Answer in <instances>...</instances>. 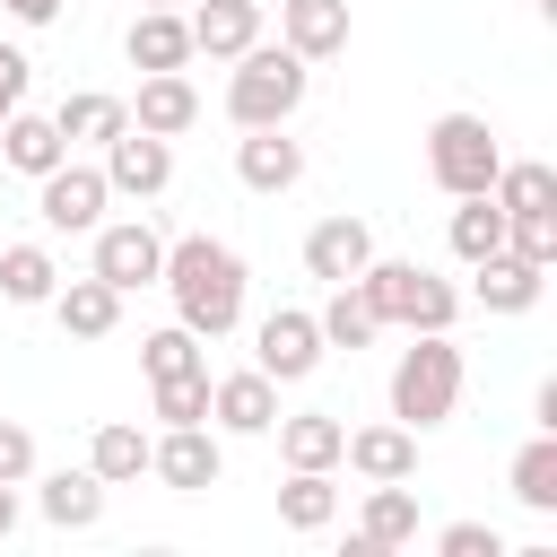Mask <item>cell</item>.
Instances as JSON below:
<instances>
[{
	"mask_svg": "<svg viewBox=\"0 0 557 557\" xmlns=\"http://www.w3.org/2000/svg\"><path fill=\"white\" fill-rule=\"evenodd\" d=\"M157 287L174 296V322L200 331V339H226L244 322V252L218 244V235H174Z\"/></svg>",
	"mask_w": 557,
	"mask_h": 557,
	"instance_id": "6da1fadb",
	"label": "cell"
},
{
	"mask_svg": "<svg viewBox=\"0 0 557 557\" xmlns=\"http://www.w3.org/2000/svg\"><path fill=\"white\" fill-rule=\"evenodd\" d=\"M357 287H366V305H374L383 331H392V322H400V331H453V313H461L453 278H435L426 261H366Z\"/></svg>",
	"mask_w": 557,
	"mask_h": 557,
	"instance_id": "7a4b0ae2",
	"label": "cell"
},
{
	"mask_svg": "<svg viewBox=\"0 0 557 557\" xmlns=\"http://www.w3.org/2000/svg\"><path fill=\"white\" fill-rule=\"evenodd\" d=\"M453 409H461V348L444 331H418V348H400V366H392V418L426 435Z\"/></svg>",
	"mask_w": 557,
	"mask_h": 557,
	"instance_id": "3957f363",
	"label": "cell"
},
{
	"mask_svg": "<svg viewBox=\"0 0 557 557\" xmlns=\"http://www.w3.org/2000/svg\"><path fill=\"white\" fill-rule=\"evenodd\" d=\"M305 87H313V61H296L287 44H252V52H235L226 113H235L244 131H261V122H287V113L305 104Z\"/></svg>",
	"mask_w": 557,
	"mask_h": 557,
	"instance_id": "277c9868",
	"label": "cell"
},
{
	"mask_svg": "<svg viewBox=\"0 0 557 557\" xmlns=\"http://www.w3.org/2000/svg\"><path fill=\"white\" fill-rule=\"evenodd\" d=\"M496 165H505V148H496V131H487L479 113H435V131H426V174H435L453 200L487 191Z\"/></svg>",
	"mask_w": 557,
	"mask_h": 557,
	"instance_id": "5b68a950",
	"label": "cell"
},
{
	"mask_svg": "<svg viewBox=\"0 0 557 557\" xmlns=\"http://www.w3.org/2000/svg\"><path fill=\"white\" fill-rule=\"evenodd\" d=\"M104 200H113V183H104V165H52V174H35V218L52 226V235H96L104 226Z\"/></svg>",
	"mask_w": 557,
	"mask_h": 557,
	"instance_id": "8992f818",
	"label": "cell"
},
{
	"mask_svg": "<svg viewBox=\"0 0 557 557\" xmlns=\"http://www.w3.org/2000/svg\"><path fill=\"white\" fill-rule=\"evenodd\" d=\"M157 270H165V235L148 226V218H113V226H96V278L104 287H157Z\"/></svg>",
	"mask_w": 557,
	"mask_h": 557,
	"instance_id": "52a82bcc",
	"label": "cell"
},
{
	"mask_svg": "<svg viewBox=\"0 0 557 557\" xmlns=\"http://www.w3.org/2000/svg\"><path fill=\"white\" fill-rule=\"evenodd\" d=\"M104 183H113V191H131V200H157V191L174 183V139H157V131H139V122H122V131L104 139Z\"/></svg>",
	"mask_w": 557,
	"mask_h": 557,
	"instance_id": "ba28073f",
	"label": "cell"
},
{
	"mask_svg": "<svg viewBox=\"0 0 557 557\" xmlns=\"http://www.w3.org/2000/svg\"><path fill=\"white\" fill-rule=\"evenodd\" d=\"M252 366H261L270 383H305V374L322 366V322L296 313V305H278V313L252 331Z\"/></svg>",
	"mask_w": 557,
	"mask_h": 557,
	"instance_id": "9c48e42d",
	"label": "cell"
},
{
	"mask_svg": "<svg viewBox=\"0 0 557 557\" xmlns=\"http://www.w3.org/2000/svg\"><path fill=\"white\" fill-rule=\"evenodd\" d=\"M148 470H157L165 487H183V496H200V487H218V470H226V453H218V435H209V426H165V435L148 444Z\"/></svg>",
	"mask_w": 557,
	"mask_h": 557,
	"instance_id": "30bf717a",
	"label": "cell"
},
{
	"mask_svg": "<svg viewBox=\"0 0 557 557\" xmlns=\"http://www.w3.org/2000/svg\"><path fill=\"white\" fill-rule=\"evenodd\" d=\"M418 540V496L409 479H366V522L348 540V557H383V548H409Z\"/></svg>",
	"mask_w": 557,
	"mask_h": 557,
	"instance_id": "8fae6325",
	"label": "cell"
},
{
	"mask_svg": "<svg viewBox=\"0 0 557 557\" xmlns=\"http://www.w3.org/2000/svg\"><path fill=\"white\" fill-rule=\"evenodd\" d=\"M209 418H218L226 435H270V426H278V383H270L261 366L218 374V383H209Z\"/></svg>",
	"mask_w": 557,
	"mask_h": 557,
	"instance_id": "7c38bea8",
	"label": "cell"
},
{
	"mask_svg": "<svg viewBox=\"0 0 557 557\" xmlns=\"http://www.w3.org/2000/svg\"><path fill=\"white\" fill-rule=\"evenodd\" d=\"M235 174H244V191H296L305 183V148L287 139V122H261L235 148Z\"/></svg>",
	"mask_w": 557,
	"mask_h": 557,
	"instance_id": "4fadbf2b",
	"label": "cell"
},
{
	"mask_svg": "<svg viewBox=\"0 0 557 557\" xmlns=\"http://www.w3.org/2000/svg\"><path fill=\"white\" fill-rule=\"evenodd\" d=\"M278 44H287L296 61L348 52V0H278Z\"/></svg>",
	"mask_w": 557,
	"mask_h": 557,
	"instance_id": "5bb4252c",
	"label": "cell"
},
{
	"mask_svg": "<svg viewBox=\"0 0 557 557\" xmlns=\"http://www.w3.org/2000/svg\"><path fill=\"white\" fill-rule=\"evenodd\" d=\"M366 261H374V235H366V218H348V209H339V218H322V226L305 235V270H313V278H331V287H339V278H357Z\"/></svg>",
	"mask_w": 557,
	"mask_h": 557,
	"instance_id": "9a60e30c",
	"label": "cell"
},
{
	"mask_svg": "<svg viewBox=\"0 0 557 557\" xmlns=\"http://www.w3.org/2000/svg\"><path fill=\"white\" fill-rule=\"evenodd\" d=\"M339 461L357 470V479H418V426H357L348 444H339Z\"/></svg>",
	"mask_w": 557,
	"mask_h": 557,
	"instance_id": "2e32d148",
	"label": "cell"
},
{
	"mask_svg": "<svg viewBox=\"0 0 557 557\" xmlns=\"http://www.w3.org/2000/svg\"><path fill=\"white\" fill-rule=\"evenodd\" d=\"M252 44H261V0H200V9H191V52L235 61V52H252Z\"/></svg>",
	"mask_w": 557,
	"mask_h": 557,
	"instance_id": "e0dca14e",
	"label": "cell"
},
{
	"mask_svg": "<svg viewBox=\"0 0 557 557\" xmlns=\"http://www.w3.org/2000/svg\"><path fill=\"white\" fill-rule=\"evenodd\" d=\"M122 52H131V70H183L191 61V17L183 9H139Z\"/></svg>",
	"mask_w": 557,
	"mask_h": 557,
	"instance_id": "ac0fdd59",
	"label": "cell"
},
{
	"mask_svg": "<svg viewBox=\"0 0 557 557\" xmlns=\"http://www.w3.org/2000/svg\"><path fill=\"white\" fill-rule=\"evenodd\" d=\"M131 122H139V131H157V139H183V131L200 122V96H191V78H183V70H148V78H139V104H131Z\"/></svg>",
	"mask_w": 557,
	"mask_h": 557,
	"instance_id": "d6986e66",
	"label": "cell"
},
{
	"mask_svg": "<svg viewBox=\"0 0 557 557\" xmlns=\"http://www.w3.org/2000/svg\"><path fill=\"white\" fill-rule=\"evenodd\" d=\"M470 270H479V305H487V313H531L540 287H548V270L522 261V252H487V261H470Z\"/></svg>",
	"mask_w": 557,
	"mask_h": 557,
	"instance_id": "ffe728a7",
	"label": "cell"
},
{
	"mask_svg": "<svg viewBox=\"0 0 557 557\" xmlns=\"http://www.w3.org/2000/svg\"><path fill=\"white\" fill-rule=\"evenodd\" d=\"M52 313H61V331H70V339H104V331L122 322V287H104V278L87 270V278L52 287Z\"/></svg>",
	"mask_w": 557,
	"mask_h": 557,
	"instance_id": "44dd1931",
	"label": "cell"
},
{
	"mask_svg": "<svg viewBox=\"0 0 557 557\" xmlns=\"http://www.w3.org/2000/svg\"><path fill=\"white\" fill-rule=\"evenodd\" d=\"M0 157H9L17 174H52V165L70 157V139L52 131V113H26V104H17V113L0 122Z\"/></svg>",
	"mask_w": 557,
	"mask_h": 557,
	"instance_id": "7402d4cb",
	"label": "cell"
},
{
	"mask_svg": "<svg viewBox=\"0 0 557 557\" xmlns=\"http://www.w3.org/2000/svg\"><path fill=\"white\" fill-rule=\"evenodd\" d=\"M339 444H348V426H339L331 409L278 418V453H287V470H331V461H339Z\"/></svg>",
	"mask_w": 557,
	"mask_h": 557,
	"instance_id": "603a6c76",
	"label": "cell"
},
{
	"mask_svg": "<svg viewBox=\"0 0 557 557\" xmlns=\"http://www.w3.org/2000/svg\"><path fill=\"white\" fill-rule=\"evenodd\" d=\"M44 522L96 531V522H104V479H96V470H52V479H44Z\"/></svg>",
	"mask_w": 557,
	"mask_h": 557,
	"instance_id": "cb8c5ba5",
	"label": "cell"
},
{
	"mask_svg": "<svg viewBox=\"0 0 557 557\" xmlns=\"http://www.w3.org/2000/svg\"><path fill=\"white\" fill-rule=\"evenodd\" d=\"M313 322H322V348H366V339H383V322H374V305H366V287H357V278H339V287H331V305H322Z\"/></svg>",
	"mask_w": 557,
	"mask_h": 557,
	"instance_id": "d4e9b609",
	"label": "cell"
},
{
	"mask_svg": "<svg viewBox=\"0 0 557 557\" xmlns=\"http://www.w3.org/2000/svg\"><path fill=\"white\" fill-rule=\"evenodd\" d=\"M331 513H339L331 470H287V487H278V522H287V531H331Z\"/></svg>",
	"mask_w": 557,
	"mask_h": 557,
	"instance_id": "484cf974",
	"label": "cell"
},
{
	"mask_svg": "<svg viewBox=\"0 0 557 557\" xmlns=\"http://www.w3.org/2000/svg\"><path fill=\"white\" fill-rule=\"evenodd\" d=\"M122 122H131V104H122V96H96V87H78V96L52 104V131H61V139H113Z\"/></svg>",
	"mask_w": 557,
	"mask_h": 557,
	"instance_id": "4316f807",
	"label": "cell"
},
{
	"mask_svg": "<svg viewBox=\"0 0 557 557\" xmlns=\"http://www.w3.org/2000/svg\"><path fill=\"white\" fill-rule=\"evenodd\" d=\"M87 470H96L104 487H131V479L148 470V435H139V426H122V418H113V426H96V444H87Z\"/></svg>",
	"mask_w": 557,
	"mask_h": 557,
	"instance_id": "83f0119b",
	"label": "cell"
},
{
	"mask_svg": "<svg viewBox=\"0 0 557 557\" xmlns=\"http://www.w3.org/2000/svg\"><path fill=\"white\" fill-rule=\"evenodd\" d=\"M52 287H61V270H52L44 244H9L0 252V296L9 305H52Z\"/></svg>",
	"mask_w": 557,
	"mask_h": 557,
	"instance_id": "f1b7e54d",
	"label": "cell"
},
{
	"mask_svg": "<svg viewBox=\"0 0 557 557\" xmlns=\"http://www.w3.org/2000/svg\"><path fill=\"white\" fill-rule=\"evenodd\" d=\"M487 200H496L505 218H513V209H557V165H540V157H522V165H496Z\"/></svg>",
	"mask_w": 557,
	"mask_h": 557,
	"instance_id": "f546056e",
	"label": "cell"
},
{
	"mask_svg": "<svg viewBox=\"0 0 557 557\" xmlns=\"http://www.w3.org/2000/svg\"><path fill=\"white\" fill-rule=\"evenodd\" d=\"M513 496H522L531 513H557V435H548V426L513 453Z\"/></svg>",
	"mask_w": 557,
	"mask_h": 557,
	"instance_id": "4dcf8cb0",
	"label": "cell"
},
{
	"mask_svg": "<svg viewBox=\"0 0 557 557\" xmlns=\"http://www.w3.org/2000/svg\"><path fill=\"white\" fill-rule=\"evenodd\" d=\"M453 252H461V261H487V252H505V209H496L487 191H470V200L453 209Z\"/></svg>",
	"mask_w": 557,
	"mask_h": 557,
	"instance_id": "1f68e13d",
	"label": "cell"
},
{
	"mask_svg": "<svg viewBox=\"0 0 557 557\" xmlns=\"http://www.w3.org/2000/svg\"><path fill=\"white\" fill-rule=\"evenodd\" d=\"M139 366H148V383H165V374H200L209 357H200V331L174 322V331H148L139 339Z\"/></svg>",
	"mask_w": 557,
	"mask_h": 557,
	"instance_id": "d6a6232c",
	"label": "cell"
},
{
	"mask_svg": "<svg viewBox=\"0 0 557 557\" xmlns=\"http://www.w3.org/2000/svg\"><path fill=\"white\" fill-rule=\"evenodd\" d=\"M505 252H522V261H557V209H513L505 218Z\"/></svg>",
	"mask_w": 557,
	"mask_h": 557,
	"instance_id": "836d02e7",
	"label": "cell"
},
{
	"mask_svg": "<svg viewBox=\"0 0 557 557\" xmlns=\"http://www.w3.org/2000/svg\"><path fill=\"white\" fill-rule=\"evenodd\" d=\"M157 418H165V426H200V418H209V366H200V374H165V383H157Z\"/></svg>",
	"mask_w": 557,
	"mask_h": 557,
	"instance_id": "e575fe53",
	"label": "cell"
},
{
	"mask_svg": "<svg viewBox=\"0 0 557 557\" xmlns=\"http://www.w3.org/2000/svg\"><path fill=\"white\" fill-rule=\"evenodd\" d=\"M435 548L444 557H505V531L496 522H453V531H435Z\"/></svg>",
	"mask_w": 557,
	"mask_h": 557,
	"instance_id": "d590c367",
	"label": "cell"
},
{
	"mask_svg": "<svg viewBox=\"0 0 557 557\" xmlns=\"http://www.w3.org/2000/svg\"><path fill=\"white\" fill-rule=\"evenodd\" d=\"M0 479H9V487L35 479V435H26L17 418H0Z\"/></svg>",
	"mask_w": 557,
	"mask_h": 557,
	"instance_id": "8d00e7d4",
	"label": "cell"
},
{
	"mask_svg": "<svg viewBox=\"0 0 557 557\" xmlns=\"http://www.w3.org/2000/svg\"><path fill=\"white\" fill-rule=\"evenodd\" d=\"M17 96H26V52H17V44H0V122L17 113Z\"/></svg>",
	"mask_w": 557,
	"mask_h": 557,
	"instance_id": "74e56055",
	"label": "cell"
},
{
	"mask_svg": "<svg viewBox=\"0 0 557 557\" xmlns=\"http://www.w3.org/2000/svg\"><path fill=\"white\" fill-rule=\"evenodd\" d=\"M0 9H9L17 26H52V17H61V0H0Z\"/></svg>",
	"mask_w": 557,
	"mask_h": 557,
	"instance_id": "f35d334b",
	"label": "cell"
},
{
	"mask_svg": "<svg viewBox=\"0 0 557 557\" xmlns=\"http://www.w3.org/2000/svg\"><path fill=\"white\" fill-rule=\"evenodd\" d=\"M9 531H17V487L0 479V540H9Z\"/></svg>",
	"mask_w": 557,
	"mask_h": 557,
	"instance_id": "ab89813d",
	"label": "cell"
},
{
	"mask_svg": "<svg viewBox=\"0 0 557 557\" xmlns=\"http://www.w3.org/2000/svg\"><path fill=\"white\" fill-rule=\"evenodd\" d=\"M148 9H174V0H148Z\"/></svg>",
	"mask_w": 557,
	"mask_h": 557,
	"instance_id": "60d3db41",
	"label": "cell"
}]
</instances>
